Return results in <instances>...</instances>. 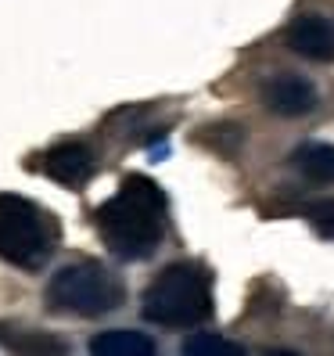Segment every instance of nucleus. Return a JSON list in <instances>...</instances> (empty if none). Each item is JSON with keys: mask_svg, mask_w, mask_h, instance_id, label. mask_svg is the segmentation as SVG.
<instances>
[{"mask_svg": "<svg viewBox=\"0 0 334 356\" xmlns=\"http://www.w3.org/2000/svg\"><path fill=\"white\" fill-rule=\"evenodd\" d=\"M97 234L119 259H148L165 234V195L151 177H126L97 209Z\"/></svg>", "mask_w": 334, "mask_h": 356, "instance_id": "nucleus-1", "label": "nucleus"}, {"mask_svg": "<svg viewBox=\"0 0 334 356\" xmlns=\"http://www.w3.org/2000/svg\"><path fill=\"white\" fill-rule=\"evenodd\" d=\"M144 317L162 327H198L212 317V277L198 263H173L144 291Z\"/></svg>", "mask_w": 334, "mask_h": 356, "instance_id": "nucleus-2", "label": "nucleus"}, {"mask_svg": "<svg viewBox=\"0 0 334 356\" xmlns=\"http://www.w3.org/2000/svg\"><path fill=\"white\" fill-rule=\"evenodd\" d=\"M126 299V284L119 274H112L104 263L79 259L61 266L47 281V302L54 313H72V317H104L119 309Z\"/></svg>", "mask_w": 334, "mask_h": 356, "instance_id": "nucleus-3", "label": "nucleus"}, {"mask_svg": "<svg viewBox=\"0 0 334 356\" xmlns=\"http://www.w3.org/2000/svg\"><path fill=\"white\" fill-rule=\"evenodd\" d=\"M58 245V223L22 195H0V259L40 270Z\"/></svg>", "mask_w": 334, "mask_h": 356, "instance_id": "nucleus-4", "label": "nucleus"}, {"mask_svg": "<svg viewBox=\"0 0 334 356\" xmlns=\"http://www.w3.org/2000/svg\"><path fill=\"white\" fill-rule=\"evenodd\" d=\"M262 101L269 112L284 119H299L317 108V87L299 72H274L262 83Z\"/></svg>", "mask_w": 334, "mask_h": 356, "instance_id": "nucleus-5", "label": "nucleus"}, {"mask_svg": "<svg viewBox=\"0 0 334 356\" xmlns=\"http://www.w3.org/2000/svg\"><path fill=\"white\" fill-rule=\"evenodd\" d=\"M284 44L309 61H331L334 58V18H327V15L291 18L284 29Z\"/></svg>", "mask_w": 334, "mask_h": 356, "instance_id": "nucleus-6", "label": "nucleus"}, {"mask_svg": "<svg viewBox=\"0 0 334 356\" xmlns=\"http://www.w3.org/2000/svg\"><path fill=\"white\" fill-rule=\"evenodd\" d=\"M40 170H44L51 180L65 184V187H83L94 170H97V159L87 144L79 140H65V144H54V148L40 159Z\"/></svg>", "mask_w": 334, "mask_h": 356, "instance_id": "nucleus-7", "label": "nucleus"}, {"mask_svg": "<svg viewBox=\"0 0 334 356\" xmlns=\"http://www.w3.org/2000/svg\"><path fill=\"white\" fill-rule=\"evenodd\" d=\"M295 170L312 180V184H334V144H324V140H309V144H299L295 155Z\"/></svg>", "mask_w": 334, "mask_h": 356, "instance_id": "nucleus-8", "label": "nucleus"}, {"mask_svg": "<svg viewBox=\"0 0 334 356\" xmlns=\"http://www.w3.org/2000/svg\"><path fill=\"white\" fill-rule=\"evenodd\" d=\"M90 353L97 356H151L155 342L140 331H126V327H115V331H104L90 342Z\"/></svg>", "mask_w": 334, "mask_h": 356, "instance_id": "nucleus-9", "label": "nucleus"}, {"mask_svg": "<svg viewBox=\"0 0 334 356\" xmlns=\"http://www.w3.org/2000/svg\"><path fill=\"white\" fill-rule=\"evenodd\" d=\"M0 342L8 349H18V353H65L58 339H47L40 331H18V334H8V327H0Z\"/></svg>", "mask_w": 334, "mask_h": 356, "instance_id": "nucleus-10", "label": "nucleus"}, {"mask_svg": "<svg viewBox=\"0 0 334 356\" xmlns=\"http://www.w3.org/2000/svg\"><path fill=\"white\" fill-rule=\"evenodd\" d=\"M306 220H309V227L317 230L320 238L334 241V198H324V202H312V205L306 209Z\"/></svg>", "mask_w": 334, "mask_h": 356, "instance_id": "nucleus-11", "label": "nucleus"}, {"mask_svg": "<svg viewBox=\"0 0 334 356\" xmlns=\"http://www.w3.org/2000/svg\"><path fill=\"white\" fill-rule=\"evenodd\" d=\"M183 353H241L234 342L219 339V334H191V339L183 342Z\"/></svg>", "mask_w": 334, "mask_h": 356, "instance_id": "nucleus-12", "label": "nucleus"}]
</instances>
